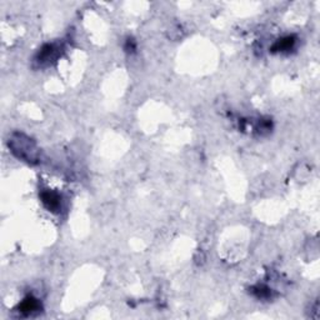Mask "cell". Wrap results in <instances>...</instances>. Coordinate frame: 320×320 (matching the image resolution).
I'll use <instances>...</instances> for the list:
<instances>
[{"instance_id": "cell-1", "label": "cell", "mask_w": 320, "mask_h": 320, "mask_svg": "<svg viewBox=\"0 0 320 320\" xmlns=\"http://www.w3.org/2000/svg\"><path fill=\"white\" fill-rule=\"evenodd\" d=\"M9 148L15 156L28 163H35L39 151L35 143L24 134H14L9 140Z\"/></svg>"}, {"instance_id": "cell-2", "label": "cell", "mask_w": 320, "mask_h": 320, "mask_svg": "<svg viewBox=\"0 0 320 320\" xmlns=\"http://www.w3.org/2000/svg\"><path fill=\"white\" fill-rule=\"evenodd\" d=\"M20 315L23 316H31L34 314L39 313L42 310V304L34 296H28L18 305V309Z\"/></svg>"}, {"instance_id": "cell-3", "label": "cell", "mask_w": 320, "mask_h": 320, "mask_svg": "<svg viewBox=\"0 0 320 320\" xmlns=\"http://www.w3.org/2000/svg\"><path fill=\"white\" fill-rule=\"evenodd\" d=\"M58 54H59V46L55 44H46L38 53L37 60L40 64H49L57 59Z\"/></svg>"}, {"instance_id": "cell-4", "label": "cell", "mask_w": 320, "mask_h": 320, "mask_svg": "<svg viewBox=\"0 0 320 320\" xmlns=\"http://www.w3.org/2000/svg\"><path fill=\"white\" fill-rule=\"evenodd\" d=\"M42 202L49 211L57 213V211H59L60 208H62V200H60V197L58 195L57 193H54V191H43Z\"/></svg>"}, {"instance_id": "cell-5", "label": "cell", "mask_w": 320, "mask_h": 320, "mask_svg": "<svg viewBox=\"0 0 320 320\" xmlns=\"http://www.w3.org/2000/svg\"><path fill=\"white\" fill-rule=\"evenodd\" d=\"M295 38L294 37H285V38H281V39H279L278 42L275 43L274 45H273L272 50L274 51V53H284V51H289L290 49H293V46L295 45Z\"/></svg>"}, {"instance_id": "cell-6", "label": "cell", "mask_w": 320, "mask_h": 320, "mask_svg": "<svg viewBox=\"0 0 320 320\" xmlns=\"http://www.w3.org/2000/svg\"><path fill=\"white\" fill-rule=\"evenodd\" d=\"M252 293L259 299H269L272 298V289L264 285H258V287L253 288Z\"/></svg>"}]
</instances>
